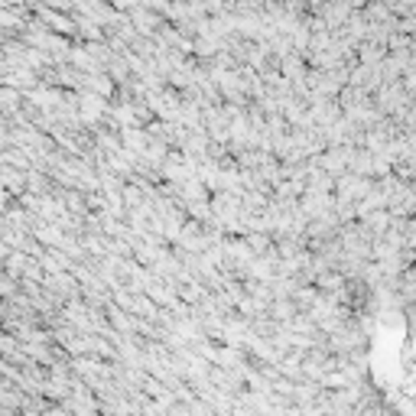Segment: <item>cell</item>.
<instances>
[{"instance_id":"cell-1","label":"cell","mask_w":416,"mask_h":416,"mask_svg":"<svg viewBox=\"0 0 416 416\" xmlns=\"http://www.w3.org/2000/svg\"><path fill=\"white\" fill-rule=\"evenodd\" d=\"M39 17H43V23H52L49 29H59V33H72V23H68L66 17L52 13V10H39Z\"/></svg>"},{"instance_id":"cell-2","label":"cell","mask_w":416,"mask_h":416,"mask_svg":"<svg viewBox=\"0 0 416 416\" xmlns=\"http://www.w3.org/2000/svg\"><path fill=\"white\" fill-rule=\"evenodd\" d=\"M111 3L114 7H133V10L140 7V0H111Z\"/></svg>"}]
</instances>
